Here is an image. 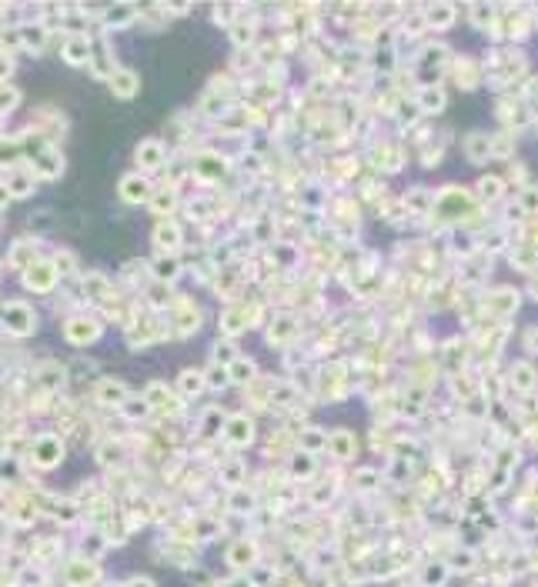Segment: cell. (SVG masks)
<instances>
[{"label": "cell", "mask_w": 538, "mask_h": 587, "mask_svg": "<svg viewBox=\"0 0 538 587\" xmlns=\"http://www.w3.org/2000/svg\"><path fill=\"white\" fill-rule=\"evenodd\" d=\"M228 504H231V511L251 514V511H254V494H251V491H241V487H237V491H234V494L228 497Z\"/></svg>", "instance_id": "29"}, {"label": "cell", "mask_w": 538, "mask_h": 587, "mask_svg": "<svg viewBox=\"0 0 538 587\" xmlns=\"http://www.w3.org/2000/svg\"><path fill=\"white\" fill-rule=\"evenodd\" d=\"M528 294H532V301H538V274L528 281Z\"/></svg>", "instance_id": "44"}, {"label": "cell", "mask_w": 538, "mask_h": 587, "mask_svg": "<svg viewBox=\"0 0 538 587\" xmlns=\"http://www.w3.org/2000/svg\"><path fill=\"white\" fill-rule=\"evenodd\" d=\"M451 20H455V7H451V3H431V7L424 10V24L435 27V30H448Z\"/></svg>", "instance_id": "12"}, {"label": "cell", "mask_w": 538, "mask_h": 587, "mask_svg": "<svg viewBox=\"0 0 538 587\" xmlns=\"http://www.w3.org/2000/svg\"><path fill=\"white\" fill-rule=\"evenodd\" d=\"M120 197H124L127 204H147L154 197V190L144 174H127V177L120 180Z\"/></svg>", "instance_id": "1"}, {"label": "cell", "mask_w": 538, "mask_h": 587, "mask_svg": "<svg viewBox=\"0 0 538 587\" xmlns=\"http://www.w3.org/2000/svg\"><path fill=\"white\" fill-rule=\"evenodd\" d=\"M478 80H481L478 60H472V57L455 60V84H461L465 91H472V87H478Z\"/></svg>", "instance_id": "10"}, {"label": "cell", "mask_w": 538, "mask_h": 587, "mask_svg": "<svg viewBox=\"0 0 538 587\" xmlns=\"http://www.w3.org/2000/svg\"><path fill=\"white\" fill-rule=\"evenodd\" d=\"M204 380H208V387L221 391V387H228V384H231V374H228V367H217V364H214L211 371L204 374Z\"/></svg>", "instance_id": "33"}, {"label": "cell", "mask_w": 538, "mask_h": 587, "mask_svg": "<svg viewBox=\"0 0 538 587\" xmlns=\"http://www.w3.org/2000/svg\"><path fill=\"white\" fill-rule=\"evenodd\" d=\"M525 214H535L538 210V187H525L521 190V204H519Z\"/></svg>", "instance_id": "40"}, {"label": "cell", "mask_w": 538, "mask_h": 587, "mask_svg": "<svg viewBox=\"0 0 538 587\" xmlns=\"http://www.w3.org/2000/svg\"><path fill=\"white\" fill-rule=\"evenodd\" d=\"M228 374H231V384H244V387H251V384L258 380V367H254V360L237 357L228 367Z\"/></svg>", "instance_id": "15"}, {"label": "cell", "mask_w": 538, "mask_h": 587, "mask_svg": "<svg viewBox=\"0 0 538 587\" xmlns=\"http://www.w3.org/2000/svg\"><path fill=\"white\" fill-rule=\"evenodd\" d=\"M54 267H47V264H37V267H30V274H27V287H37V290H51L54 287Z\"/></svg>", "instance_id": "23"}, {"label": "cell", "mask_w": 538, "mask_h": 587, "mask_svg": "<svg viewBox=\"0 0 538 587\" xmlns=\"http://www.w3.org/2000/svg\"><path fill=\"white\" fill-rule=\"evenodd\" d=\"M217 360H221V364H234V360H237V354H234V347H231L228 341H221V344H214V364H217Z\"/></svg>", "instance_id": "39"}, {"label": "cell", "mask_w": 538, "mask_h": 587, "mask_svg": "<svg viewBox=\"0 0 538 587\" xmlns=\"http://www.w3.org/2000/svg\"><path fill=\"white\" fill-rule=\"evenodd\" d=\"M221 477L228 481L231 487H237V484L244 481V464H241V460H231V464H224V467H221Z\"/></svg>", "instance_id": "35"}, {"label": "cell", "mask_w": 538, "mask_h": 587, "mask_svg": "<svg viewBox=\"0 0 538 587\" xmlns=\"http://www.w3.org/2000/svg\"><path fill=\"white\" fill-rule=\"evenodd\" d=\"M141 91V77L134 74V71H117L114 77H111V94L120 97V100H131V97Z\"/></svg>", "instance_id": "7"}, {"label": "cell", "mask_w": 538, "mask_h": 587, "mask_svg": "<svg viewBox=\"0 0 538 587\" xmlns=\"http://www.w3.org/2000/svg\"><path fill=\"white\" fill-rule=\"evenodd\" d=\"M485 307H488L495 317H508V314L519 307V290H512V287H499L495 294H488Z\"/></svg>", "instance_id": "4"}, {"label": "cell", "mask_w": 538, "mask_h": 587, "mask_svg": "<svg viewBox=\"0 0 538 587\" xmlns=\"http://www.w3.org/2000/svg\"><path fill=\"white\" fill-rule=\"evenodd\" d=\"M224 424H228V420H224V414H221L217 407H211V411L204 414V424H201L204 431H201V434H204V437H214L217 431H221V427H224Z\"/></svg>", "instance_id": "32"}, {"label": "cell", "mask_w": 538, "mask_h": 587, "mask_svg": "<svg viewBox=\"0 0 538 587\" xmlns=\"http://www.w3.org/2000/svg\"><path fill=\"white\" fill-rule=\"evenodd\" d=\"M64 57L71 60V64H84V60L91 57V44H87V37H71V40H67Z\"/></svg>", "instance_id": "26"}, {"label": "cell", "mask_w": 538, "mask_h": 587, "mask_svg": "<svg viewBox=\"0 0 538 587\" xmlns=\"http://www.w3.org/2000/svg\"><path fill=\"white\" fill-rule=\"evenodd\" d=\"M97 398L104 400V404H127V387L120 384V380H100V387H97Z\"/></svg>", "instance_id": "19"}, {"label": "cell", "mask_w": 538, "mask_h": 587, "mask_svg": "<svg viewBox=\"0 0 538 587\" xmlns=\"http://www.w3.org/2000/svg\"><path fill=\"white\" fill-rule=\"evenodd\" d=\"M147 411H151V404H147L144 398L137 400V404H134V400H127V404H124V414H127V417H144Z\"/></svg>", "instance_id": "42"}, {"label": "cell", "mask_w": 538, "mask_h": 587, "mask_svg": "<svg viewBox=\"0 0 538 587\" xmlns=\"http://www.w3.org/2000/svg\"><path fill=\"white\" fill-rule=\"evenodd\" d=\"M7 327H10L14 334H27V330L34 327V314H30V307H24V304H10V307H7Z\"/></svg>", "instance_id": "13"}, {"label": "cell", "mask_w": 538, "mask_h": 587, "mask_svg": "<svg viewBox=\"0 0 538 587\" xmlns=\"http://www.w3.org/2000/svg\"><path fill=\"white\" fill-rule=\"evenodd\" d=\"M508 380H512V387H519V391H532V387L538 384V374L532 371V364L519 360V364H512V374H508Z\"/></svg>", "instance_id": "18"}, {"label": "cell", "mask_w": 538, "mask_h": 587, "mask_svg": "<svg viewBox=\"0 0 538 587\" xmlns=\"http://www.w3.org/2000/svg\"><path fill=\"white\" fill-rule=\"evenodd\" d=\"M408 587H422V584H408Z\"/></svg>", "instance_id": "47"}, {"label": "cell", "mask_w": 538, "mask_h": 587, "mask_svg": "<svg viewBox=\"0 0 538 587\" xmlns=\"http://www.w3.org/2000/svg\"><path fill=\"white\" fill-rule=\"evenodd\" d=\"M331 584H334L331 577H318V581H314V587H331Z\"/></svg>", "instance_id": "46"}, {"label": "cell", "mask_w": 538, "mask_h": 587, "mask_svg": "<svg viewBox=\"0 0 538 587\" xmlns=\"http://www.w3.org/2000/svg\"><path fill=\"white\" fill-rule=\"evenodd\" d=\"M137 164L144 167V171H154V167H164V157H168V147L161 144V140H141L137 144Z\"/></svg>", "instance_id": "3"}, {"label": "cell", "mask_w": 538, "mask_h": 587, "mask_svg": "<svg viewBox=\"0 0 538 587\" xmlns=\"http://www.w3.org/2000/svg\"><path fill=\"white\" fill-rule=\"evenodd\" d=\"M512 151H515V137L508 131L501 133H492V157H512Z\"/></svg>", "instance_id": "27"}, {"label": "cell", "mask_w": 538, "mask_h": 587, "mask_svg": "<svg viewBox=\"0 0 538 587\" xmlns=\"http://www.w3.org/2000/svg\"><path fill=\"white\" fill-rule=\"evenodd\" d=\"M501 190H505V187H501L499 177H481V180H478V197L485 201V204H488V201H499Z\"/></svg>", "instance_id": "28"}, {"label": "cell", "mask_w": 538, "mask_h": 587, "mask_svg": "<svg viewBox=\"0 0 538 587\" xmlns=\"http://www.w3.org/2000/svg\"><path fill=\"white\" fill-rule=\"evenodd\" d=\"M154 244L161 247L164 254H171L174 247H181V227H177V224H171V221H164L161 227L154 230Z\"/></svg>", "instance_id": "16"}, {"label": "cell", "mask_w": 538, "mask_h": 587, "mask_svg": "<svg viewBox=\"0 0 538 587\" xmlns=\"http://www.w3.org/2000/svg\"><path fill=\"white\" fill-rule=\"evenodd\" d=\"M30 190H34V177H30V174H14L10 194H14V197H24V194H30Z\"/></svg>", "instance_id": "37"}, {"label": "cell", "mask_w": 538, "mask_h": 587, "mask_svg": "<svg viewBox=\"0 0 538 587\" xmlns=\"http://www.w3.org/2000/svg\"><path fill=\"white\" fill-rule=\"evenodd\" d=\"M177 274H181V264L174 261L171 254H161V257L154 261V277H157L161 284H171Z\"/></svg>", "instance_id": "21"}, {"label": "cell", "mask_w": 538, "mask_h": 587, "mask_svg": "<svg viewBox=\"0 0 538 587\" xmlns=\"http://www.w3.org/2000/svg\"><path fill=\"white\" fill-rule=\"evenodd\" d=\"M328 447H331V454L348 460V457H355V434L351 431H334V434H328Z\"/></svg>", "instance_id": "17"}, {"label": "cell", "mask_w": 538, "mask_h": 587, "mask_svg": "<svg viewBox=\"0 0 538 587\" xmlns=\"http://www.w3.org/2000/svg\"><path fill=\"white\" fill-rule=\"evenodd\" d=\"M475 564H478V554H475L472 548H455L451 554H448V568L451 570L468 574V570H475Z\"/></svg>", "instance_id": "20"}, {"label": "cell", "mask_w": 538, "mask_h": 587, "mask_svg": "<svg viewBox=\"0 0 538 587\" xmlns=\"http://www.w3.org/2000/svg\"><path fill=\"white\" fill-rule=\"evenodd\" d=\"M177 384H181V391H184L188 398H197V394L208 387V380H204V374H201V371H181Z\"/></svg>", "instance_id": "24"}, {"label": "cell", "mask_w": 538, "mask_h": 587, "mask_svg": "<svg viewBox=\"0 0 538 587\" xmlns=\"http://www.w3.org/2000/svg\"><path fill=\"white\" fill-rule=\"evenodd\" d=\"M231 34H234V44H237V47H244V44L254 40L258 30H254V24H231Z\"/></svg>", "instance_id": "36"}, {"label": "cell", "mask_w": 538, "mask_h": 587, "mask_svg": "<svg viewBox=\"0 0 538 587\" xmlns=\"http://www.w3.org/2000/svg\"><path fill=\"white\" fill-rule=\"evenodd\" d=\"M291 471L298 474V477H311V474H314V460H311V454L301 451V454L291 457Z\"/></svg>", "instance_id": "34"}, {"label": "cell", "mask_w": 538, "mask_h": 587, "mask_svg": "<svg viewBox=\"0 0 538 587\" xmlns=\"http://www.w3.org/2000/svg\"><path fill=\"white\" fill-rule=\"evenodd\" d=\"M451 577V568L445 561H431L422 568V587H445Z\"/></svg>", "instance_id": "14"}, {"label": "cell", "mask_w": 538, "mask_h": 587, "mask_svg": "<svg viewBox=\"0 0 538 587\" xmlns=\"http://www.w3.org/2000/svg\"><path fill=\"white\" fill-rule=\"evenodd\" d=\"M355 484H358L361 491H371V487H378V474H375V471H358V474H355Z\"/></svg>", "instance_id": "41"}, {"label": "cell", "mask_w": 538, "mask_h": 587, "mask_svg": "<svg viewBox=\"0 0 538 587\" xmlns=\"http://www.w3.org/2000/svg\"><path fill=\"white\" fill-rule=\"evenodd\" d=\"M97 334H100V327H97V324H91V321H71L67 324V337H71V341H94Z\"/></svg>", "instance_id": "25"}, {"label": "cell", "mask_w": 538, "mask_h": 587, "mask_svg": "<svg viewBox=\"0 0 538 587\" xmlns=\"http://www.w3.org/2000/svg\"><path fill=\"white\" fill-rule=\"evenodd\" d=\"M465 157H468L472 164H485V160L492 157V137L481 131H472L465 137Z\"/></svg>", "instance_id": "5"}, {"label": "cell", "mask_w": 538, "mask_h": 587, "mask_svg": "<svg viewBox=\"0 0 538 587\" xmlns=\"http://www.w3.org/2000/svg\"><path fill=\"white\" fill-rule=\"evenodd\" d=\"M71 581H97V568L91 557H84V561H74L71 564Z\"/></svg>", "instance_id": "30"}, {"label": "cell", "mask_w": 538, "mask_h": 587, "mask_svg": "<svg viewBox=\"0 0 538 587\" xmlns=\"http://www.w3.org/2000/svg\"><path fill=\"white\" fill-rule=\"evenodd\" d=\"M151 207H154V214H157V217H164V214L174 207V190H164V194L151 197Z\"/></svg>", "instance_id": "38"}, {"label": "cell", "mask_w": 538, "mask_h": 587, "mask_svg": "<svg viewBox=\"0 0 538 587\" xmlns=\"http://www.w3.org/2000/svg\"><path fill=\"white\" fill-rule=\"evenodd\" d=\"M298 337V321L294 317H274L268 327V341L274 347H288L291 341Z\"/></svg>", "instance_id": "6"}, {"label": "cell", "mask_w": 538, "mask_h": 587, "mask_svg": "<svg viewBox=\"0 0 538 587\" xmlns=\"http://www.w3.org/2000/svg\"><path fill=\"white\" fill-rule=\"evenodd\" d=\"M34 171L44 177V180H51V177H57L60 171H64V164H60V153H40L37 160H34Z\"/></svg>", "instance_id": "22"}, {"label": "cell", "mask_w": 538, "mask_h": 587, "mask_svg": "<svg viewBox=\"0 0 538 587\" xmlns=\"http://www.w3.org/2000/svg\"><path fill=\"white\" fill-rule=\"evenodd\" d=\"M127 587H154V584H151V581H147V577H134V581H131V584H127Z\"/></svg>", "instance_id": "45"}, {"label": "cell", "mask_w": 538, "mask_h": 587, "mask_svg": "<svg viewBox=\"0 0 538 587\" xmlns=\"http://www.w3.org/2000/svg\"><path fill=\"white\" fill-rule=\"evenodd\" d=\"M34 454H37V464L54 467V464H60V457H64V447H60V440H54V437H40Z\"/></svg>", "instance_id": "11"}, {"label": "cell", "mask_w": 538, "mask_h": 587, "mask_svg": "<svg viewBox=\"0 0 538 587\" xmlns=\"http://www.w3.org/2000/svg\"><path fill=\"white\" fill-rule=\"evenodd\" d=\"M224 437H228V444L234 447H244L254 440V420L248 414H234L228 417V424H224Z\"/></svg>", "instance_id": "2"}, {"label": "cell", "mask_w": 538, "mask_h": 587, "mask_svg": "<svg viewBox=\"0 0 538 587\" xmlns=\"http://www.w3.org/2000/svg\"><path fill=\"white\" fill-rule=\"evenodd\" d=\"M415 100H418V111H422V114H442L445 111V91L438 84H424Z\"/></svg>", "instance_id": "8"}, {"label": "cell", "mask_w": 538, "mask_h": 587, "mask_svg": "<svg viewBox=\"0 0 538 587\" xmlns=\"http://www.w3.org/2000/svg\"><path fill=\"white\" fill-rule=\"evenodd\" d=\"M431 194H424V190H411L408 197H404V210H411V214H422L424 207H431Z\"/></svg>", "instance_id": "31"}, {"label": "cell", "mask_w": 538, "mask_h": 587, "mask_svg": "<svg viewBox=\"0 0 538 587\" xmlns=\"http://www.w3.org/2000/svg\"><path fill=\"white\" fill-rule=\"evenodd\" d=\"M57 264H60V270H74V254L60 250V254H57Z\"/></svg>", "instance_id": "43"}, {"label": "cell", "mask_w": 538, "mask_h": 587, "mask_svg": "<svg viewBox=\"0 0 538 587\" xmlns=\"http://www.w3.org/2000/svg\"><path fill=\"white\" fill-rule=\"evenodd\" d=\"M228 561H231V568L251 570L254 564H258V548H254V541H237V544H231Z\"/></svg>", "instance_id": "9"}]
</instances>
